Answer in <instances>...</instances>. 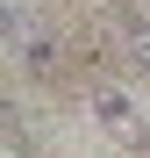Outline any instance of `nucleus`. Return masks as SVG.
<instances>
[{"label":"nucleus","instance_id":"nucleus-1","mask_svg":"<svg viewBox=\"0 0 150 158\" xmlns=\"http://www.w3.org/2000/svg\"><path fill=\"white\" fill-rule=\"evenodd\" d=\"M86 108H93V122L107 129V137L121 144V151H136V158H150V122H143V108L121 86H107V79H93L86 86Z\"/></svg>","mask_w":150,"mask_h":158},{"label":"nucleus","instance_id":"nucleus-2","mask_svg":"<svg viewBox=\"0 0 150 158\" xmlns=\"http://www.w3.org/2000/svg\"><path fill=\"white\" fill-rule=\"evenodd\" d=\"M107 29H114V50H121V58H129L136 72H150V15L143 7H114Z\"/></svg>","mask_w":150,"mask_h":158}]
</instances>
